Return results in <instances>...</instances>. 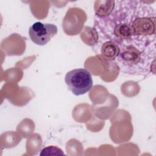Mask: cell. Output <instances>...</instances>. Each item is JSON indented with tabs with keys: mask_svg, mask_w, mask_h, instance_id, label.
<instances>
[{
	"mask_svg": "<svg viewBox=\"0 0 156 156\" xmlns=\"http://www.w3.org/2000/svg\"><path fill=\"white\" fill-rule=\"evenodd\" d=\"M65 81L68 90L76 96L85 94L93 86L91 73L83 68H77L68 71L65 75Z\"/></svg>",
	"mask_w": 156,
	"mask_h": 156,
	"instance_id": "6da1fadb",
	"label": "cell"
},
{
	"mask_svg": "<svg viewBox=\"0 0 156 156\" xmlns=\"http://www.w3.org/2000/svg\"><path fill=\"white\" fill-rule=\"evenodd\" d=\"M57 26L51 23H34L29 29L30 40L36 44L43 46L47 44L57 33Z\"/></svg>",
	"mask_w": 156,
	"mask_h": 156,
	"instance_id": "7a4b0ae2",
	"label": "cell"
},
{
	"mask_svg": "<svg viewBox=\"0 0 156 156\" xmlns=\"http://www.w3.org/2000/svg\"><path fill=\"white\" fill-rule=\"evenodd\" d=\"M119 52L118 46L111 41H105L101 46V54L102 57L108 60H114Z\"/></svg>",
	"mask_w": 156,
	"mask_h": 156,
	"instance_id": "3957f363",
	"label": "cell"
},
{
	"mask_svg": "<svg viewBox=\"0 0 156 156\" xmlns=\"http://www.w3.org/2000/svg\"><path fill=\"white\" fill-rule=\"evenodd\" d=\"M115 1H96L94 4L95 16L104 17L108 15L113 10Z\"/></svg>",
	"mask_w": 156,
	"mask_h": 156,
	"instance_id": "277c9868",
	"label": "cell"
},
{
	"mask_svg": "<svg viewBox=\"0 0 156 156\" xmlns=\"http://www.w3.org/2000/svg\"><path fill=\"white\" fill-rule=\"evenodd\" d=\"M64 155L63 152L61 149L59 147H57L56 146H47L44 148H43L40 154V155Z\"/></svg>",
	"mask_w": 156,
	"mask_h": 156,
	"instance_id": "5b68a950",
	"label": "cell"
}]
</instances>
